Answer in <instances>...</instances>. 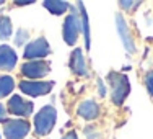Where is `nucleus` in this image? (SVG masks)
<instances>
[{
	"label": "nucleus",
	"mask_w": 153,
	"mask_h": 139,
	"mask_svg": "<svg viewBox=\"0 0 153 139\" xmlns=\"http://www.w3.org/2000/svg\"><path fill=\"white\" fill-rule=\"evenodd\" d=\"M109 82L112 85V101L116 105H121L124 100H126L127 93L130 90V83L127 75L124 74H116V72H111L109 74Z\"/></svg>",
	"instance_id": "obj_1"
},
{
	"label": "nucleus",
	"mask_w": 153,
	"mask_h": 139,
	"mask_svg": "<svg viewBox=\"0 0 153 139\" xmlns=\"http://www.w3.org/2000/svg\"><path fill=\"white\" fill-rule=\"evenodd\" d=\"M56 118H57L56 110L52 107H44L34 118L36 133H38L39 136H46L47 133H51V129H52L54 124H56Z\"/></svg>",
	"instance_id": "obj_2"
},
{
	"label": "nucleus",
	"mask_w": 153,
	"mask_h": 139,
	"mask_svg": "<svg viewBox=\"0 0 153 139\" xmlns=\"http://www.w3.org/2000/svg\"><path fill=\"white\" fill-rule=\"evenodd\" d=\"M80 23L82 21L78 20L76 15H68L65 18L64 23V39L67 44L74 46L76 43V38H78V31H80Z\"/></svg>",
	"instance_id": "obj_3"
},
{
	"label": "nucleus",
	"mask_w": 153,
	"mask_h": 139,
	"mask_svg": "<svg viewBox=\"0 0 153 139\" xmlns=\"http://www.w3.org/2000/svg\"><path fill=\"white\" fill-rule=\"evenodd\" d=\"M30 133V124L21 119H13L5 124V136L7 139H23Z\"/></svg>",
	"instance_id": "obj_4"
},
{
	"label": "nucleus",
	"mask_w": 153,
	"mask_h": 139,
	"mask_svg": "<svg viewBox=\"0 0 153 139\" xmlns=\"http://www.w3.org/2000/svg\"><path fill=\"white\" fill-rule=\"evenodd\" d=\"M21 71L30 79H39V77H44V75L49 74L51 67L44 61H31V62H26Z\"/></svg>",
	"instance_id": "obj_5"
},
{
	"label": "nucleus",
	"mask_w": 153,
	"mask_h": 139,
	"mask_svg": "<svg viewBox=\"0 0 153 139\" xmlns=\"http://www.w3.org/2000/svg\"><path fill=\"white\" fill-rule=\"evenodd\" d=\"M51 47L47 44V41L44 38H38L36 41L30 43L25 47V57L26 59H34V57H44L49 54Z\"/></svg>",
	"instance_id": "obj_6"
},
{
	"label": "nucleus",
	"mask_w": 153,
	"mask_h": 139,
	"mask_svg": "<svg viewBox=\"0 0 153 139\" xmlns=\"http://www.w3.org/2000/svg\"><path fill=\"white\" fill-rule=\"evenodd\" d=\"M20 89L21 92L33 95V97H38V95H46L51 92L52 89V83H47V82H31V80H26V82H21L20 83Z\"/></svg>",
	"instance_id": "obj_7"
},
{
	"label": "nucleus",
	"mask_w": 153,
	"mask_h": 139,
	"mask_svg": "<svg viewBox=\"0 0 153 139\" xmlns=\"http://www.w3.org/2000/svg\"><path fill=\"white\" fill-rule=\"evenodd\" d=\"M8 108L13 115L18 116H30L33 113V103L31 101H25L21 97L18 95H13L8 101Z\"/></svg>",
	"instance_id": "obj_8"
},
{
	"label": "nucleus",
	"mask_w": 153,
	"mask_h": 139,
	"mask_svg": "<svg viewBox=\"0 0 153 139\" xmlns=\"http://www.w3.org/2000/svg\"><path fill=\"white\" fill-rule=\"evenodd\" d=\"M116 25H117L119 36H121V39H122L124 46H126V49L129 51V53H135V44H134V39H132V36H130L129 28H127L126 21H124V18L121 15H116Z\"/></svg>",
	"instance_id": "obj_9"
},
{
	"label": "nucleus",
	"mask_w": 153,
	"mask_h": 139,
	"mask_svg": "<svg viewBox=\"0 0 153 139\" xmlns=\"http://www.w3.org/2000/svg\"><path fill=\"white\" fill-rule=\"evenodd\" d=\"M16 64V53L10 46H0V69L12 71Z\"/></svg>",
	"instance_id": "obj_10"
},
{
	"label": "nucleus",
	"mask_w": 153,
	"mask_h": 139,
	"mask_svg": "<svg viewBox=\"0 0 153 139\" xmlns=\"http://www.w3.org/2000/svg\"><path fill=\"white\" fill-rule=\"evenodd\" d=\"M78 115L85 119H94L100 115V108H98L96 101L93 100H85L82 105L78 107Z\"/></svg>",
	"instance_id": "obj_11"
},
{
	"label": "nucleus",
	"mask_w": 153,
	"mask_h": 139,
	"mask_svg": "<svg viewBox=\"0 0 153 139\" xmlns=\"http://www.w3.org/2000/svg\"><path fill=\"white\" fill-rule=\"evenodd\" d=\"M70 67L75 74L78 75H85L86 74V65H85V61H83V56H82V51L80 49H75L72 53V61H70Z\"/></svg>",
	"instance_id": "obj_12"
},
{
	"label": "nucleus",
	"mask_w": 153,
	"mask_h": 139,
	"mask_svg": "<svg viewBox=\"0 0 153 139\" xmlns=\"http://www.w3.org/2000/svg\"><path fill=\"white\" fill-rule=\"evenodd\" d=\"M44 7L47 10H49L51 13H56V15H60V13H64L65 10L68 8V3L67 2H54V0H46L44 2Z\"/></svg>",
	"instance_id": "obj_13"
},
{
	"label": "nucleus",
	"mask_w": 153,
	"mask_h": 139,
	"mask_svg": "<svg viewBox=\"0 0 153 139\" xmlns=\"http://www.w3.org/2000/svg\"><path fill=\"white\" fill-rule=\"evenodd\" d=\"M13 79L8 77V75H3V77H0V98L2 97H7L10 92L13 90Z\"/></svg>",
	"instance_id": "obj_14"
},
{
	"label": "nucleus",
	"mask_w": 153,
	"mask_h": 139,
	"mask_svg": "<svg viewBox=\"0 0 153 139\" xmlns=\"http://www.w3.org/2000/svg\"><path fill=\"white\" fill-rule=\"evenodd\" d=\"M80 5V13H82V25H83V33H85V43H86V47L90 49V28H88V15H86V10L83 8L82 3Z\"/></svg>",
	"instance_id": "obj_15"
},
{
	"label": "nucleus",
	"mask_w": 153,
	"mask_h": 139,
	"mask_svg": "<svg viewBox=\"0 0 153 139\" xmlns=\"http://www.w3.org/2000/svg\"><path fill=\"white\" fill-rule=\"evenodd\" d=\"M10 36H12V21L7 17H3V18H0V38L7 39Z\"/></svg>",
	"instance_id": "obj_16"
},
{
	"label": "nucleus",
	"mask_w": 153,
	"mask_h": 139,
	"mask_svg": "<svg viewBox=\"0 0 153 139\" xmlns=\"http://www.w3.org/2000/svg\"><path fill=\"white\" fill-rule=\"evenodd\" d=\"M147 87H148V92L153 95V72L147 75Z\"/></svg>",
	"instance_id": "obj_17"
},
{
	"label": "nucleus",
	"mask_w": 153,
	"mask_h": 139,
	"mask_svg": "<svg viewBox=\"0 0 153 139\" xmlns=\"http://www.w3.org/2000/svg\"><path fill=\"white\" fill-rule=\"evenodd\" d=\"M7 115H5V108H3V105H0V121H5Z\"/></svg>",
	"instance_id": "obj_18"
},
{
	"label": "nucleus",
	"mask_w": 153,
	"mask_h": 139,
	"mask_svg": "<svg viewBox=\"0 0 153 139\" xmlns=\"http://www.w3.org/2000/svg\"><path fill=\"white\" fill-rule=\"evenodd\" d=\"M138 5V2H121V7H135Z\"/></svg>",
	"instance_id": "obj_19"
},
{
	"label": "nucleus",
	"mask_w": 153,
	"mask_h": 139,
	"mask_svg": "<svg viewBox=\"0 0 153 139\" xmlns=\"http://www.w3.org/2000/svg\"><path fill=\"white\" fill-rule=\"evenodd\" d=\"M64 139H78V137H76V133H74V131H72V133L67 134V136H64Z\"/></svg>",
	"instance_id": "obj_20"
},
{
	"label": "nucleus",
	"mask_w": 153,
	"mask_h": 139,
	"mask_svg": "<svg viewBox=\"0 0 153 139\" xmlns=\"http://www.w3.org/2000/svg\"><path fill=\"white\" fill-rule=\"evenodd\" d=\"M0 5H2V0H0Z\"/></svg>",
	"instance_id": "obj_21"
}]
</instances>
